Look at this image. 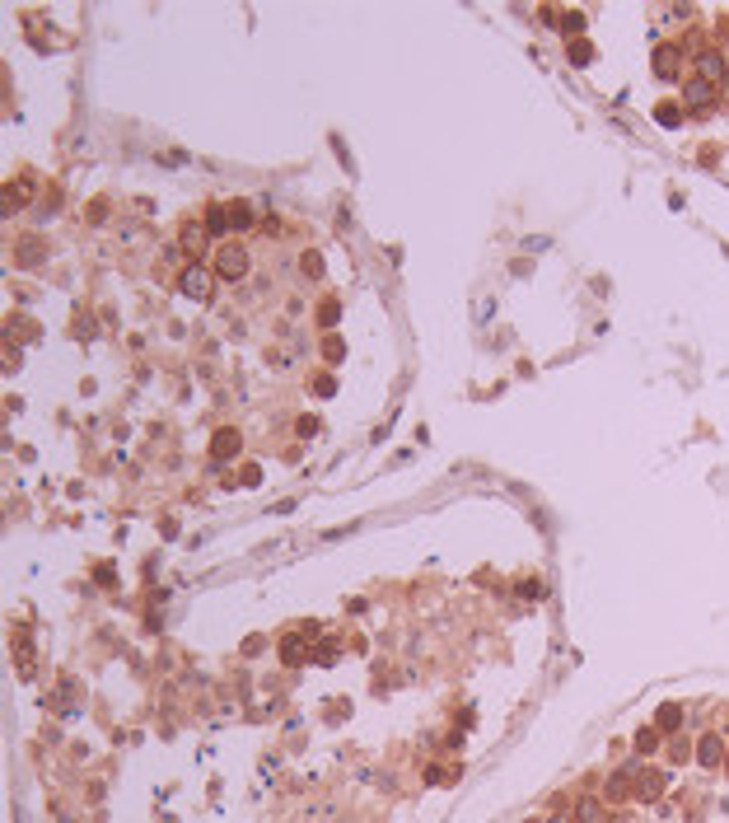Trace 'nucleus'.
Wrapping results in <instances>:
<instances>
[{"instance_id":"obj_15","label":"nucleus","mask_w":729,"mask_h":823,"mask_svg":"<svg viewBox=\"0 0 729 823\" xmlns=\"http://www.w3.org/2000/svg\"><path fill=\"white\" fill-rule=\"evenodd\" d=\"M659 739H664V735H659L654 725H645V730L636 735V753H641V758H650V753H659Z\"/></svg>"},{"instance_id":"obj_12","label":"nucleus","mask_w":729,"mask_h":823,"mask_svg":"<svg viewBox=\"0 0 729 823\" xmlns=\"http://www.w3.org/2000/svg\"><path fill=\"white\" fill-rule=\"evenodd\" d=\"M206 230L210 234H230V206L225 201H210L206 206Z\"/></svg>"},{"instance_id":"obj_22","label":"nucleus","mask_w":729,"mask_h":823,"mask_svg":"<svg viewBox=\"0 0 729 823\" xmlns=\"http://www.w3.org/2000/svg\"><path fill=\"white\" fill-rule=\"evenodd\" d=\"M313 393H318V398H332V393H337V379H332V374L313 379Z\"/></svg>"},{"instance_id":"obj_21","label":"nucleus","mask_w":729,"mask_h":823,"mask_svg":"<svg viewBox=\"0 0 729 823\" xmlns=\"http://www.w3.org/2000/svg\"><path fill=\"white\" fill-rule=\"evenodd\" d=\"M313 660H318V664H332V660H337V641L328 637L323 646H318V650H313Z\"/></svg>"},{"instance_id":"obj_1","label":"nucleus","mask_w":729,"mask_h":823,"mask_svg":"<svg viewBox=\"0 0 729 823\" xmlns=\"http://www.w3.org/2000/svg\"><path fill=\"white\" fill-rule=\"evenodd\" d=\"M248 267H253V258H248L243 243H220V248H215V276H220V281H243Z\"/></svg>"},{"instance_id":"obj_8","label":"nucleus","mask_w":729,"mask_h":823,"mask_svg":"<svg viewBox=\"0 0 729 823\" xmlns=\"http://www.w3.org/2000/svg\"><path fill=\"white\" fill-rule=\"evenodd\" d=\"M720 758H725V744H720V735H706V739L697 744V763H702V767H720Z\"/></svg>"},{"instance_id":"obj_4","label":"nucleus","mask_w":729,"mask_h":823,"mask_svg":"<svg viewBox=\"0 0 729 823\" xmlns=\"http://www.w3.org/2000/svg\"><path fill=\"white\" fill-rule=\"evenodd\" d=\"M682 103H687V108H697V112L715 108V84L702 80V75H692V80L682 84Z\"/></svg>"},{"instance_id":"obj_24","label":"nucleus","mask_w":729,"mask_h":823,"mask_svg":"<svg viewBox=\"0 0 729 823\" xmlns=\"http://www.w3.org/2000/svg\"><path fill=\"white\" fill-rule=\"evenodd\" d=\"M323 356H328V360H341V356H346L341 337H328V342H323Z\"/></svg>"},{"instance_id":"obj_6","label":"nucleus","mask_w":729,"mask_h":823,"mask_svg":"<svg viewBox=\"0 0 729 823\" xmlns=\"http://www.w3.org/2000/svg\"><path fill=\"white\" fill-rule=\"evenodd\" d=\"M650 66H654V75H659V80H678V71H682V52H678V47H654Z\"/></svg>"},{"instance_id":"obj_14","label":"nucleus","mask_w":729,"mask_h":823,"mask_svg":"<svg viewBox=\"0 0 729 823\" xmlns=\"http://www.w3.org/2000/svg\"><path fill=\"white\" fill-rule=\"evenodd\" d=\"M575 823H603V804L594 796H584L580 804H575Z\"/></svg>"},{"instance_id":"obj_3","label":"nucleus","mask_w":729,"mask_h":823,"mask_svg":"<svg viewBox=\"0 0 729 823\" xmlns=\"http://www.w3.org/2000/svg\"><path fill=\"white\" fill-rule=\"evenodd\" d=\"M313 632V627H309ZM309 632H286L281 637V660L286 664H304V660H313V637Z\"/></svg>"},{"instance_id":"obj_28","label":"nucleus","mask_w":729,"mask_h":823,"mask_svg":"<svg viewBox=\"0 0 729 823\" xmlns=\"http://www.w3.org/2000/svg\"><path fill=\"white\" fill-rule=\"evenodd\" d=\"M725 772H729V753H725Z\"/></svg>"},{"instance_id":"obj_10","label":"nucleus","mask_w":729,"mask_h":823,"mask_svg":"<svg viewBox=\"0 0 729 823\" xmlns=\"http://www.w3.org/2000/svg\"><path fill=\"white\" fill-rule=\"evenodd\" d=\"M682 716H687V711H682L678 702H664V707H659V716H654V730H659V735H674L678 725H682Z\"/></svg>"},{"instance_id":"obj_23","label":"nucleus","mask_w":729,"mask_h":823,"mask_svg":"<svg viewBox=\"0 0 729 823\" xmlns=\"http://www.w3.org/2000/svg\"><path fill=\"white\" fill-rule=\"evenodd\" d=\"M299 267H304V276H323V258H318V253H304Z\"/></svg>"},{"instance_id":"obj_16","label":"nucleus","mask_w":729,"mask_h":823,"mask_svg":"<svg viewBox=\"0 0 729 823\" xmlns=\"http://www.w3.org/2000/svg\"><path fill=\"white\" fill-rule=\"evenodd\" d=\"M566 56H571L575 66H589V61H594V47H589L584 38H571V42H566Z\"/></svg>"},{"instance_id":"obj_20","label":"nucleus","mask_w":729,"mask_h":823,"mask_svg":"<svg viewBox=\"0 0 729 823\" xmlns=\"http://www.w3.org/2000/svg\"><path fill=\"white\" fill-rule=\"evenodd\" d=\"M337 319H341V299H323V304H318V323H323V328H332Z\"/></svg>"},{"instance_id":"obj_27","label":"nucleus","mask_w":729,"mask_h":823,"mask_svg":"<svg viewBox=\"0 0 729 823\" xmlns=\"http://www.w3.org/2000/svg\"><path fill=\"white\" fill-rule=\"evenodd\" d=\"M547 823H575V819H571V814H552Z\"/></svg>"},{"instance_id":"obj_13","label":"nucleus","mask_w":729,"mask_h":823,"mask_svg":"<svg viewBox=\"0 0 729 823\" xmlns=\"http://www.w3.org/2000/svg\"><path fill=\"white\" fill-rule=\"evenodd\" d=\"M206 225H187L182 230V253H192V258H201V248H206Z\"/></svg>"},{"instance_id":"obj_9","label":"nucleus","mask_w":729,"mask_h":823,"mask_svg":"<svg viewBox=\"0 0 729 823\" xmlns=\"http://www.w3.org/2000/svg\"><path fill=\"white\" fill-rule=\"evenodd\" d=\"M659 796H664V776H659V772H641V776H636V800L650 804V800H659Z\"/></svg>"},{"instance_id":"obj_7","label":"nucleus","mask_w":729,"mask_h":823,"mask_svg":"<svg viewBox=\"0 0 729 823\" xmlns=\"http://www.w3.org/2000/svg\"><path fill=\"white\" fill-rule=\"evenodd\" d=\"M238 445H243V440H238V430L225 426V430H215V440H210V458H215V463H225V458H234V454H238Z\"/></svg>"},{"instance_id":"obj_11","label":"nucleus","mask_w":729,"mask_h":823,"mask_svg":"<svg viewBox=\"0 0 729 823\" xmlns=\"http://www.w3.org/2000/svg\"><path fill=\"white\" fill-rule=\"evenodd\" d=\"M14 258H19L24 267H38L42 258H47V248H42V239H19L14 243Z\"/></svg>"},{"instance_id":"obj_26","label":"nucleus","mask_w":729,"mask_h":823,"mask_svg":"<svg viewBox=\"0 0 729 823\" xmlns=\"http://www.w3.org/2000/svg\"><path fill=\"white\" fill-rule=\"evenodd\" d=\"M519 594H523V599H538V594H543V585H538V580H523Z\"/></svg>"},{"instance_id":"obj_18","label":"nucleus","mask_w":729,"mask_h":823,"mask_svg":"<svg viewBox=\"0 0 729 823\" xmlns=\"http://www.w3.org/2000/svg\"><path fill=\"white\" fill-rule=\"evenodd\" d=\"M626 796H636L631 791V772H617L613 781H608V800H626Z\"/></svg>"},{"instance_id":"obj_2","label":"nucleus","mask_w":729,"mask_h":823,"mask_svg":"<svg viewBox=\"0 0 729 823\" xmlns=\"http://www.w3.org/2000/svg\"><path fill=\"white\" fill-rule=\"evenodd\" d=\"M178 291L187 295V299H210V291H215V267L192 262V267L178 276Z\"/></svg>"},{"instance_id":"obj_5","label":"nucleus","mask_w":729,"mask_h":823,"mask_svg":"<svg viewBox=\"0 0 729 823\" xmlns=\"http://www.w3.org/2000/svg\"><path fill=\"white\" fill-rule=\"evenodd\" d=\"M697 75H702V80H711L715 89H720V84H725V75H729V61L715 52V47H711V52L697 56Z\"/></svg>"},{"instance_id":"obj_17","label":"nucleus","mask_w":729,"mask_h":823,"mask_svg":"<svg viewBox=\"0 0 729 823\" xmlns=\"http://www.w3.org/2000/svg\"><path fill=\"white\" fill-rule=\"evenodd\" d=\"M230 230H253V206L248 201H234L230 206Z\"/></svg>"},{"instance_id":"obj_25","label":"nucleus","mask_w":729,"mask_h":823,"mask_svg":"<svg viewBox=\"0 0 729 823\" xmlns=\"http://www.w3.org/2000/svg\"><path fill=\"white\" fill-rule=\"evenodd\" d=\"M561 28H566V38L580 33V28H584V14H561Z\"/></svg>"},{"instance_id":"obj_19","label":"nucleus","mask_w":729,"mask_h":823,"mask_svg":"<svg viewBox=\"0 0 729 823\" xmlns=\"http://www.w3.org/2000/svg\"><path fill=\"white\" fill-rule=\"evenodd\" d=\"M654 117H659V127H678V122H682V103H659Z\"/></svg>"}]
</instances>
